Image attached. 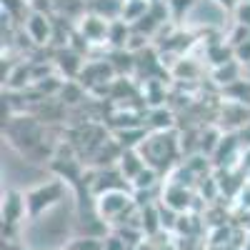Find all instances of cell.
<instances>
[{
	"label": "cell",
	"instance_id": "6da1fadb",
	"mask_svg": "<svg viewBox=\"0 0 250 250\" xmlns=\"http://www.w3.org/2000/svg\"><path fill=\"white\" fill-rule=\"evenodd\" d=\"M3 125H5V135L10 138V145H15L20 153L33 155L45 145V128L35 115H15Z\"/></svg>",
	"mask_w": 250,
	"mask_h": 250
},
{
	"label": "cell",
	"instance_id": "7a4b0ae2",
	"mask_svg": "<svg viewBox=\"0 0 250 250\" xmlns=\"http://www.w3.org/2000/svg\"><path fill=\"white\" fill-rule=\"evenodd\" d=\"M62 183L60 180H53V183H45V185H38L25 195V205H28V215L30 218H38L43 210L53 208L60 198H62Z\"/></svg>",
	"mask_w": 250,
	"mask_h": 250
},
{
	"label": "cell",
	"instance_id": "3957f363",
	"mask_svg": "<svg viewBox=\"0 0 250 250\" xmlns=\"http://www.w3.org/2000/svg\"><path fill=\"white\" fill-rule=\"evenodd\" d=\"M95 208H98L100 218L115 220V218H120L123 213H128L130 208H133V195L125 193L123 188H115V190H105V193L95 195Z\"/></svg>",
	"mask_w": 250,
	"mask_h": 250
},
{
	"label": "cell",
	"instance_id": "277c9868",
	"mask_svg": "<svg viewBox=\"0 0 250 250\" xmlns=\"http://www.w3.org/2000/svg\"><path fill=\"white\" fill-rule=\"evenodd\" d=\"M23 30L28 40H33L35 45L45 48L53 43L55 38V15H43V13H30L23 20Z\"/></svg>",
	"mask_w": 250,
	"mask_h": 250
},
{
	"label": "cell",
	"instance_id": "5b68a950",
	"mask_svg": "<svg viewBox=\"0 0 250 250\" xmlns=\"http://www.w3.org/2000/svg\"><path fill=\"white\" fill-rule=\"evenodd\" d=\"M110 23H113V20H105V18H100V15L85 10V15L78 20L75 30H78L83 38H85V43H88V45H103V43L108 45Z\"/></svg>",
	"mask_w": 250,
	"mask_h": 250
},
{
	"label": "cell",
	"instance_id": "8992f818",
	"mask_svg": "<svg viewBox=\"0 0 250 250\" xmlns=\"http://www.w3.org/2000/svg\"><path fill=\"white\" fill-rule=\"evenodd\" d=\"M148 165V160L143 158V153H140V148H130V150H123L120 155H118V170L123 173V178L128 180V183H133L135 180V175Z\"/></svg>",
	"mask_w": 250,
	"mask_h": 250
},
{
	"label": "cell",
	"instance_id": "52a82bcc",
	"mask_svg": "<svg viewBox=\"0 0 250 250\" xmlns=\"http://www.w3.org/2000/svg\"><path fill=\"white\" fill-rule=\"evenodd\" d=\"M28 215V205H25V195L18 193H8L5 203H3V223L5 225H15L20 218Z\"/></svg>",
	"mask_w": 250,
	"mask_h": 250
},
{
	"label": "cell",
	"instance_id": "ba28073f",
	"mask_svg": "<svg viewBox=\"0 0 250 250\" xmlns=\"http://www.w3.org/2000/svg\"><path fill=\"white\" fill-rule=\"evenodd\" d=\"M123 5H125V0H88L85 3L88 13H95L105 20H120Z\"/></svg>",
	"mask_w": 250,
	"mask_h": 250
},
{
	"label": "cell",
	"instance_id": "9c48e42d",
	"mask_svg": "<svg viewBox=\"0 0 250 250\" xmlns=\"http://www.w3.org/2000/svg\"><path fill=\"white\" fill-rule=\"evenodd\" d=\"M30 0H3V18L5 20H18L23 15H30Z\"/></svg>",
	"mask_w": 250,
	"mask_h": 250
},
{
	"label": "cell",
	"instance_id": "30bf717a",
	"mask_svg": "<svg viewBox=\"0 0 250 250\" xmlns=\"http://www.w3.org/2000/svg\"><path fill=\"white\" fill-rule=\"evenodd\" d=\"M135 190H150V188L158 185V170L153 168V165H145V168L135 175V180L130 183Z\"/></svg>",
	"mask_w": 250,
	"mask_h": 250
},
{
	"label": "cell",
	"instance_id": "8fae6325",
	"mask_svg": "<svg viewBox=\"0 0 250 250\" xmlns=\"http://www.w3.org/2000/svg\"><path fill=\"white\" fill-rule=\"evenodd\" d=\"M195 3L198 0H165V5H168V10L175 20H185V15L193 10Z\"/></svg>",
	"mask_w": 250,
	"mask_h": 250
},
{
	"label": "cell",
	"instance_id": "7c38bea8",
	"mask_svg": "<svg viewBox=\"0 0 250 250\" xmlns=\"http://www.w3.org/2000/svg\"><path fill=\"white\" fill-rule=\"evenodd\" d=\"M233 15H235V25L250 30V0H240V5L233 10Z\"/></svg>",
	"mask_w": 250,
	"mask_h": 250
},
{
	"label": "cell",
	"instance_id": "4fadbf2b",
	"mask_svg": "<svg viewBox=\"0 0 250 250\" xmlns=\"http://www.w3.org/2000/svg\"><path fill=\"white\" fill-rule=\"evenodd\" d=\"M233 55H235V60H238V62L248 65V62H250V38H248V40H243V43H240L238 48H233Z\"/></svg>",
	"mask_w": 250,
	"mask_h": 250
},
{
	"label": "cell",
	"instance_id": "5bb4252c",
	"mask_svg": "<svg viewBox=\"0 0 250 250\" xmlns=\"http://www.w3.org/2000/svg\"><path fill=\"white\" fill-rule=\"evenodd\" d=\"M213 3H215V5H220L225 13H233V10L240 5V0H213Z\"/></svg>",
	"mask_w": 250,
	"mask_h": 250
},
{
	"label": "cell",
	"instance_id": "9a60e30c",
	"mask_svg": "<svg viewBox=\"0 0 250 250\" xmlns=\"http://www.w3.org/2000/svg\"><path fill=\"white\" fill-rule=\"evenodd\" d=\"M105 250H123V243L118 238H108L105 240Z\"/></svg>",
	"mask_w": 250,
	"mask_h": 250
},
{
	"label": "cell",
	"instance_id": "2e32d148",
	"mask_svg": "<svg viewBox=\"0 0 250 250\" xmlns=\"http://www.w3.org/2000/svg\"><path fill=\"white\" fill-rule=\"evenodd\" d=\"M243 68H245V75L250 78V62H248V65H243Z\"/></svg>",
	"mask_w": 250,
	"mask_h": 250
},
{
	"label": "cell",
	"instance_id": "e0dca14e",
	"mask_svg": "<svg viewBox=\"0 0 250 250\" xmlns=\"http://www.w3.org/2000/svg\"><path fill=\"white\" fill-rule=\"evenodd\" d=\"M243 250H250V240H245V248Z\"/></svg>",
	"mask_w": 250,
	"mask_h": 250
}]
</instances>
